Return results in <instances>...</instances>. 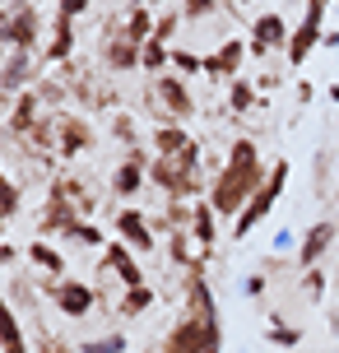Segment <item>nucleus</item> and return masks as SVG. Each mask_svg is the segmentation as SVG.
I'll return each instance as SVG.
<instances>
[{
  "instance_id": "f257e3e1",
  "label": "nucleus",
  "mask_w": 339,
  "mask_h": 353,
  "mask_svg": "<svg viewBox=\"0 0 339 353\" xmlns=\"http://www.w3.org/2000/svg\"><path fill=\"white\" fill-rule=\"evenodd\" d=\"M265 163H260V149H256V140H232L228 149V163L214 172V181H209V205H214V214H237L247 210L251 200H256V191L265 186Z\"/></svg>"
},
{
  "instance_id": "f03ea898",
  "label": "nucleus",
  "mask_w": 339,
  "mask_h": 353,
  "mask_svg": "<svg viewBox=\"0 0 339 353\" xmlns=\"http://www.w3.org/2000/svg\"><path fill=\"white\" fill-rule=\"evenodd\" d=\"M284 186H288V159H274V168H269V176H265V186L256 191V200H251L247 210L237 214V223H232V237H251V228L265 219L274 205H279V195H284Z\"/></svg>"
},
{
  "instance_id": "7ed1b4c3",
  "label": "nucleus",
  "mask_w": 339,
  "mask_h": 353,
  "mask_svg": "<svg viewBox=\"0 0 339 353\" xmlns=\"http://www.w3.org/2000/svg\"><path fill=\"white\" fill-rule=\"evenodd\" d=\"M0 33H5V47L10 52H33L37 33H42V19H37V5L33 0H19L0 14Z\"/></svg>"
},
{
  "instance_id": "20e7f679",
  "label": "nucleus",
  "mask_w": 339,
  "mask_h": 353,
  "mask_svg": "<svg viewBox=\"0 0 339 353\" xmlns=\"http://www.w3.org/2000/svg\"><path fill=\"white\" fill-rule=\"evenodd\" d=\"M321 23H325V5H321V0H307L302 23L288 33V65H302L307 56L321 47Z\"/></svg>"
},
{
  "instance_id": "39448f33",
  "label": "nucleus",
  "mask_w": 339,
  "mask_h": 353,
  "mask_svg": "<svg viewBox=\"0 0 339 353\" xmlns=\"http://www.w3.org/2000/svg\"><path fill=\"white\" fill-rule=\"evenodd\" d=\"M154 98L167 107V117H172V121H191V117H196V98H191V84H186L181 74H172V70L154 79Z\"/></svg>"
},
{
  "instance_id": "423d86ee",
  "label": "nucleus",
  "mask_w": 339,
  "mask_h": 353,
  "mask_svg": "<svg viewBox=\"0 0 339 353\" xmlns=\"http://www.w3.org/2000/svg\"><path fill=\"white\" fill-rule=\"evenodd\" d=\"M52 302H56V312H61V316L79 321V316H89V312H93L98 293H93L89 283H79V279H56L52 283Z\"/></svg>"
},
{
  "instance_id": "0eeeda50",
  "label": "nucleus",
  "mask_w": 339,
  "mask_h": 353,
  "mask_svg": "<svg viewBox=\"0 0 339 353\" xmlns=\"http://www.w3.org/2000/svg\"><path fill=\"white\" fill-rule=\"evenodd\" d=\"M149 163L144 159V149H130L121 163H116V172H112V191L121 195V200H135V195L144 191V181H149Z\"/></svg>"
},
{
  "instance_id": "6e6552de",
  "label": "nucleus",
  "mask_w": 339,
  "mask_h": 353,
  "mask_svg": "<svg viewBox=\"0 0 339 353\" xmlns=\"http://www.w3.org/2000/svg\"><path fill=\"white\" fill-rule=\"evenodd\" d=\"M335 237H339V223L316 219V223L307 228V237L298 242V265H302V270H316V265L325 261V251L335 247Z\"/></svg>"
},
{
  "instance_id": "1a4fd4ad",
  "label": "nucleus",
  "mask_w": 339,
  "mask_h": 353,
  "mask_svg": "<svg viewBox=\"0 0 339 353\" xmlns=\"http://www.w3.org/2000/svg\"><path fill=\"white\" fill-rule=\"evenodd\" d=\"M274 47H288V23H284V14H256L247 52L251 56H269Z\"/></svg>"
},
{
  "instance_id": "9d476101",
  "label": "nucleus",
  "mask_w": 339,
  "mask_h": 353,
  "mask_svg": "<svg viewBox=\"0 0 339 353\" xmlns=\"http://www.w3.org/2000/svg\"><path fill=\"white\" fill-rule=\"evenodd\" d=\"M116 237H121L130 251H154V223H149L135 205H125V210L116 214Z\"/></svg>"
},
{
  "instance_id": "9b49d317",
  "label": "nucleus",
  "mask_w": 339,
  "mask_h": 353,
  "mask_svg": "<svg viewBox=\"0 0 339 353\" xmlns=\"http://www.w3.org/2000/svg\"><path fill=\"white\" fill-rule=\"evenodd\" d=\"M89 144H93V130H89L84 117H61V121H56V149H61L65 159H79Z\"/></svg>"
},
{
  "instance_id": "f8f14e48",
  "label": "nucleus",
  "mask_w": 339,
  "mask_h": 353,
  "mask_svg": "<svg viewBox=\"0 0 339 353\" xmlns=\"http://www.w3.org/2000/svg\"><path fill=\"white\" fill-rule=\"evenodd\" d=\"M103 265H107V270H116V279H121L125 288H140V283H144V274H140V261L130 256V247H125L121 237H112L107 247H103Z\"/></svg>"
},
{
  "instance_id": "ddd939ff",
  "label": "nucleus",
  "mask_w": 339,
  "mask_h": 353,
  "mask_svg": "<svg viewBox=\"0 0 339 353\" xmlns=\"http://www.w3.org/2000/svg\"><path fill=\"white\" fill-rule=\"evenodd\" d=\"M218 214L209 200H196L191 205V237H196V247L205 251V256H214V242H218V223H214Z\"/></svg>"
},
{
  "instance_id": "4468645a",
  "label": "nucleus",
  "mask_w": 339,
  "mask_h": 353,
  "mask_svg": "<svg viewBox=\"0 0 339 353\" xmlns=\"http://www.w3.org/2000/svg\"><path fill=\"white\" fill-rule=\"evenodd\" d=\"M247 61V42H223L214 56H205V74L209 79H232Z\"/></svg>"
},
{
  "instance_id": "2eb2a0df",
  "label": "nucleus",
  "mask_w": 339,
  "mask_h": 353,
  "mask_svg": "<svg viewBox=\"0 0 339 353\" xmlns=\"http://www.w3.org/2000/svg\"><path fill=\"white\" fill-rule=\"evenodd\" d=\"M37 107H42V93H33V88H28V93H19V98H14V112H10V121H5V130L23 140V135L37 125Z\"/></svg>"
},
{
  "instance_id": "dca6fc26",
  "label": "nucleus",
  "mask_w": 339,
  "mask_h": 353,
  "mask_svg": "<svg viewBox=\"0 0 339 353\" xmlns=\"http://www.w3.org/2000/svg\"><path fill=\"white\" fill-rule=\"evenodd\" d=\"M0 353H28V339H23V325H19L14 307L0 298Z\"/></svg>"
},
{
  "instance_id": "f3484780",
  "label": "nucleus",
  "mask_w": 339,
  "mask_h": 353,
  "mask_svg": "<svg viewBox=\"0 0 339 353\" xmlns=\"http://www.w3.org/2000/svg\"><path fill=\"white\" fill-rule=\"evenodd\" d=\"M103 65L107 70H140V47L130 37H112L107 47H103Z\"/></svg>"
},
{
  "instance_id": "a211bd4d",
  "label": "nucleus",
  "mask_w": 339,
  "mask_h": 353,
  "mask_svg": "<svg viewBox=\"0 0 339 353\" xmlns=\"http://www.w3.org/2000/svg\"><path fill=\"white\" fill-rule=\"evenodd\" d=\"M33 74V56L28 52H10V61L0 65V88L5 93H23V79Z\"/></svg>"
},
{
  "instance_id": "6ab92c4d",
  "label": "nucleus",
  "mask_w": 339,
  "mask_h": 353,
  "mask_svg": "<svg viewBox=\"0 0 339 353\" xmlns=\"http://www.w3.org/2000/svg\"><path fill=\"white\" fill-rule=\"evenodd\" d=\"M186 144H191V135H186V125H181V121H163L158 130H154V149H158V159H177Z\"/></svg>"
},
{
  "instance_id": "aec40b11",
  "label": "nucleus",
  "mask_w": 339,
  "mask_h": 353,
  "mask_svg": "<svg viewBox=\"0 0 339 353\" xmlns=\"http://www.w3.org/2000/svg\"><path fill=\"white\" fill-rule=\"evenodd\" d=\"M154 28H158V19H154V10H144V5H135V10H130V19H125V37H130L135 47H144V42H154Z\"/></svg>"
},
{
  "instance_id": "412c9836",
  "label": "nucleus",
  "mask_w": 339,
  "mask_h": 353,
  "mask_svg": "<svg viewBox=\"0 0 339 353\" xmlns=\"http://www.w3.org/2000/svg\"><path fill=\"white\" fill-rule=\"evenodd\" d=\"M70 52H74V23L56 14V33L47 42V61H70Z\"/></svg>"
},
{
  "instance_id": "4be33fe9",
  "label": "nucleus",
  "mask_w": 339,
  "mask_h": 353,
  "mask_svg": "<svg viewBox=\"0 0 339 353\" xmlns=\"http://www.w3.org/2000/svg\"><path fill=\"white\" fill-rule=\"evenodd\" d=\"M28 261H33L37 270H47V274H65V256H61L52 242H42V237L28 242Z\"/></svg>"
},
{
  "instance_id": "5701e85b",
  "label": "nucleus",
  "mask_w": 339,
  "mask_h": 353,
  "mask_svg": "<svg viewBox=\"0 0 339 353\" xmlns=\"http://www.w3.org/2000/svg\"><path fill=\"white\" fill-rule=\"evenodd\" d=\"M167 65H172V47H167V42H144L140 47V70L167 74Z\"/></svg>"
},
{
  "instance_id": "b1692460",
  "label": "nucleus",
  "mask_w": 339,
  "mask_h": 353,
  "mask_svg": "<svg viewBox=\"0 0 339 353\" xmlns=\"http://www.w3.org/2000/svg\"><path fill=\"white\" fill-rule=\"evenodd\" d=\"M269 344H274V349H298V344H302V330L288 325L279 312H269Z\"/></svg>"
},
{
  "instance_id": "393cba45",
  "label": "nucleus",
  "mask_w": 339,
  "mask_h": 353,
  "mask_svg": "<svg viewBox=\"0 0 339 353\" xmlns=\"http://www.w3.org/2000/svg\"><path fill=\"white\" fill-rule=\"evenodd\" d=\"M154 307V288L149 283H140V288H125V298H121V316H144Z\"/></svg>"
},
{
  "instance_id": "a878e982",
  "label": "nucleus",
  "mask_w": 339,
  "mask_h": 353,
  "mask_svg": "<svg viewBox=\"0 0 339 353\" xmlns=\"http://www.w3.org/2000/svg\"><path fill=\"white\" fill-rule=\"evenodd\" d=\"M79 353H125V335H93L84 344H74Z\"/></svg>"
},
{
  "instance_id": "bb28decb",
  "label": "nucleus",
  "mask_w": 339,
  "mask_h": 353,
  "mask_svg": "<svg viewBox=\"0 0 339 353\" xmlns=\"http://www.w3.org/2000/svg\"><path fill=\"white\" fill-rule=\"evenodd\" d=\"M172 74H196V70H205V56H196V52H181V47H172V65H167Z\"/></svg>"
},
{
  "instance_id": "cd10ccee",
  "label": "nucleus",
  "mask_w": 339,
  "mask_h": 353,
  "mask_svg": "<svg viewBox=\"0 0 339 353\" xmlns=\"http://www.w3.org/2000/svg\"><path fill=\"white\" fill-rule=\"evenodd\" d=\"M65 237H74L79 247H107V237H103V228H98V223H84V219H79V223H74V228L65 232Z\"/></svg>"
},
{
  "instance_id": "c85d7f7f",
  "label": "nucleus",
  "mask_w": 339,
  "mask_h": 353,
  "mask_svg": "<svg viewBox=\"0 0 339 353\" xmlns=\"http://www.w3.org/2000/svg\"><path fill=\"white\" fill-rule=\"evenodd\" d=\"M0 210L10 214V219L23 210V191H19V186H14V181H10L5 172H0Z\"/></svg>"
},
{
  "instance_id": "c756f323",
  "label": "nucleus",
  "mask_w": 339,
  "mask_h": 353,
  "mask_svg": "<svg viewBox=\"0 0 339 353\" xmlns=\"http://www.w3.org/2000/svg\"><path fill=\"white\" fill-rule=\"evenodd\" d=\"M302 293H307L311 302L325 298V270H321V265H316V270H302Z\"/></svg>"
},
{
  "instance_id": "7c9ffc66",
  "label": "nucleus",
  "mask_w": 339,
  "mask_h": 353,
  "mask_svg": "<svg viewBox=\"0 0 339 353\" xmlns=\"http://www.w3.org/2000/svg\"><path fill=\"white\" fill-rule=\"evenodd\" d=\"M251 103H256L251 84H242V79H237V84L228 88V107H232V112H251Z\"/></svg>"
},
{
  "instance_id": "2f4dec72",
  "label": "nucleus",
  "mask_w": 339,
  "mask_h": 353,
  "mask_svg": "<svg viewBox=\"0 0 339 353\" xmlns=\"http://www.w3.org/2000/svg\"><path fill=\"white\" fill-rule=\"evenodd\" d=\"M177 23H181V14H163V19H158V28H154V42H172Z\"/></svg>"
},
{
  "instance_id": "473e14b6",
  "label": "nucleus",
  "mask_w": 339,
  "mask_h": 353,
  "mask_svg": "<svg viewBox=\"0 0 339 353\" xmlns=\"http://www.w3.org/2000/svg\"><path fill=\"white\" fill-rule=\"evenodd\" d=\"M89 5H93V0H61V5H56V14H61V19H70V23H74V19L84 14Z\"/></svg>"
},
{
  "instance_id": "72a5a7b5",
  "label": "nucleus",
  "mask_w": 339,
  "mask_h": 353,
  "mask_svg": "<svg viewBox=\"0 0 339 353\" xmlns=\"http://www.w3.org/2000/svg\"><path fill=\"white\" fill-rule=\"evenodd\" d=\"M218 10V0H186V14H209Z\"/></svg>"
},
{
  "instance_id": "f704fd0d",
  "label": "nucleus",
  "mask_w": 339,
  "mask_h": 353,
  "mask_svg": "<svg viewBox=\"0 0 339 353\" xmlns=\"http://www.w3.org/2000/svg\"><path fill=\"white\" fill-rule=\"evenodd\" d=\"M130 117H116V125H112V130H116V140H135V130H130Z\"/></svg>"
},
{
  "instance_id": "c9c22d12",
  "label": "nucleus",
  "mask_w": 339,
  "mask_h": 353,
  "mask_svg": "<svg viewBox=\"0 0 339 353\" xmlns=\"http://www.w3.org/2000/svg\"><path fill=\"white\" fill-rule=\"evenodd\" d=\"M265 293V274H251L247 279V298H260Z\"/></svg>"
},
{
  "instance_id": "e433bc0d",
  "label": "nucleus",
  "mask_w": 339,
  "mask_h": 353,
  "mask_svg": "<svg viewBox=\"0 0 339 353\" xmlns=\"http://www.w3.org/2000/svg\"><path fill=\"white\" fill-rule=\"evenodd\" d=\"M37 353H74V349H65V344H56V339H42V344H37Z\"/></svg>"
},
{
  "instance_id": "4c0bfd02",
  "label": "nucleus",
  "mask_w": 339,
  "mask_h": 353,
  "mask_svg": "<svg viewBox=\"0 0 339 353\" xmlns=\"http://www.w3.org/2000/svg\"><path fill=\"white\" fill-rule=\"evenodd\" d=\"M288 247H293V232L284 228V232H279V237H274V251H288Z\"/></svg>"
},
{
  "instance_id": "58836bf2",
  "label": "nucleus",
  "mask_w": 339,
  "mask_h": 353,
  "mask_svg": "<svg viewBox=\"0 0 339 353\" xmlns=\"http://www.w3.org/2000/svg\"><path fill=\"white\" fill-rule=\"evenodd\" d=\"M311 93H316V84H307V79H302V84H298V103H311Z\"/></svg>"
},
{
  "instance_id": "ea45409f",
  "label": "nucleus",
  "mask_w": 339,
  "mask_h": 353,
  "mask_svg": "<svg viewBox=\"0 0 339 353\" xmlns=\"http://www.w3.org/2000/svg\"><path fill=\"white\" fill-rule=\"evenodd\" d=\"M14 256H19V251L10 247V242H0V265H10V261H14Z\"/></svg>"
},
{
  "instance_id": "a19ab883",
  "label": "nucleus",
  "mask_w": 339,
  "mask_h": 353,
  "mask_svg": "<svg viewBox=\"0 0 339 353\" xmlns=\"http://www.w3.org/2000/svg\"><path fill=\"white\" fill-rule=\"evenodd\" d=\"M321 42L325 47H339V33H321Z\"/></svg>"
},
{
  "instance_id": "79ce46f5",
  "label": "nucleus",
  "mask_w": 339,
  "mask_h": 353,
  "mask_svg": "<svg viewBox=\"0 0 339 353\" xmlns=\"http://www.w3.org/2000/svg\"><path fill=\"white\" fill-rule=\"evenodd\" d=\"M325 98H330V103H339V84H330V88H325Z\"/></svg>"
},
{
  "instance_id": "37998d69",
  "label": "nucleus",
  "mask_w": 339,
  "mask_h": 353,
  "mask_svg": "<svg viewBox=\"0 0 339 353\" xmlns=\"http://www.w3.org/2000/svg\"><path fill=\"white\" fill-rule=\"evenodd\" d=\"M5 223H10V214H5V210H0V232H5Z\"/></svg>"
},
{
  "instance_id": "c03bdc74",
  "label": "nucleus",
  "mask_w": 339,
  "mask_h": 353,
  "mask_svg": "<svg viewBox=\"0 0 339 353\" xmlns=\"http://www.w3.org/2000/svg\"><path fill=\"white\" fill-rule=\"evenodd\" d=\"M321 5H330V0H321Z\"/></svg>"
},
{
  "instance_id": "a18cd8bd",
  "label": "nucleus",
  "mask_w": 339,
  "mask_h": 353,
  "mask_svg": "<svg viewBox=\"0 0 339 353\" xmlns=\"http://www.w3.org/2000/svg\"><path fill=\"white\" fill-rule=\"evenodd\" d=\"M144 353H154V349H144Z\"/></svg>"
}]
</instances>
